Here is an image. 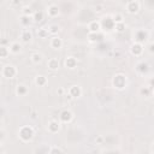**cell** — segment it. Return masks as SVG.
Listing matches in <instances>:
<instances>
[{
    "instance_id": "obj_1",
    "label": "cell",
    "mask_w": 154,
    "mask_h": 154,
    "mask_svg": "<svg viewBox=\"0 0 154 154\" xmlns=\"http://www.w3.org/2000/svg\"><path fill=\"white\" fill-rule=\"evenodd\" d=\"M18 136L23 142H29L34 137V129L30 125H23L18 130Z\"/></svg>"
},
{
    "instance_id": "obj_2",
    "label": "cell",
    "mask_w": 154,
    "mask_h": 154,
    "mask_svg": "<svg viewBox=\"0 0 154 154\" xmlns=\"http://www.w3.org/2000/svg\"><path fill=\"white\" fill-rule=\"evenodd\" d=\"M112 84L116 89H124L125 85H126V76L123 75V73H117L113 78H112Z\"/></svg>"
},
{
    "instance_id": "obj_3",
    "label": "cell",
    "mask_w": 154,
    "mask_h": 154,
    "mask_svg": "<svg viewBox=\"0 0 154 154\" xmlns=\"http://www.w3.org/2000/svg\"><path fill=\"white\" fill-rule=\"evenodd\" d=\"M125 8H126V12L128 13L135 14V13H137L141 10V2L138 0H130V1L126 2Z\"/></svg>"
},
{
    "instance_id": "obj_4",
    "label": "cell",
    "mask_w": 154,
    "mask_h": 154,
    "mask_svg": "<svg viewBox=\"0 0 154 154\" xmlns=\"http://www.w3.org/2000/svg\"><path fill=\"white\" fill-rule=\"evenodd\" d=\"M16 75H17V69H16V66L14 65H12V64H7V65H5L4 67H2V76L5 77V78H13V77H16Z\"/></svg>"
},
{
    "instance_id": "obj_5",
    "label": "cell",
    "mask_w": 154,
    "mask_h": 154,
    "mask_svg": "<svg viewBox=\"0 0 154 154\" xmlns=\"http://www.w3.org/2000/svg\"><path fill=\"white\" fill-rule=\"evenodd\" d=\"M73 118V113L70 111V109H64L60 112L59 114V119H60V123H64V124H67L72 120Z\"/></svg>"
},
{
    "instance_id": "obj_6",
    "label": "cell",
    "mask_w": 154,
    "mask_h": 154,
    "mask_svg": "<svg viewBox=\"0 0 154 154\" xmlns=\"http://www.w3.org/2000/svg\"><path fill=\"white\" fill-rule=\"evenodd\" d=\"M47 14H48V17H51V18L58 17V16L60 14L59 6H58L57 4H51V5H48V7H47Z\"/></svg>"
},
{
    "instance_id": "obj_7",
    "label": "cell",
    "mask_w": 154,
    "mask_h": 154,
    "mask_svg": "<svg viewBox=\"0 0 154 154\" xmlns=\"http://www.w3.org/2000/svg\"><path fill=\"white\" fill-rule=\"evenodd\" d=\"M130 52H131L132 55L140 57V55L143 53V45H142V43H138V42H134V43L130 46Z\"/></svg>"
},
{
    "instance_id": "obj_8",
    "label": "cell",
    "mask_w": 154,
    "mask_h": 154,
    "mask_svg": "<svg viewBox=\"0 0 154 154\" xmlns=\"http://www.w3.org/2000/svg\"><path fill=\"white\" fill-rule=\"evenodd\" d=\"M69 95H70L71 97H73V99L81 97V95H82V88H81L79 85H77V84L71 85V87L69 88Z\"/></svg>"
},
{
    "instance_id": "obj_9",
    "label": "cell",
    "mask_w": 154,
    "mask_h": 154,
    "mask_svg": "<svg viewBox=\"0 0 154 154\" xmlns=\"http://www.w3.org/2000/svg\"><path fill=\"white\" fill-rule=\"evenodd\" d=\"M88 29H89V32H99L101 30V22L99 20H91L89 24H88Z\"/></svg>"
},
{
    "instance_id": "obj_10",
    "label": "cell",
    "mask_w": 154,
    "mask_h": 154,
    "mask_svg": "<svg viewBox=\"0 0 154 154\" xmlns=\"http://www.w3.org/2000/svg\"><path fill=\"white\" fill-rule=\"evenodd\" d=\"M63 40L59 37V36H53L52 38H51V41H49V45H51V47L52 48H54V49H60L61 47H63Z\"/></svg>"
},
{
    "instance_id": "obj_11",
    "label": "cell",
    "mask_w": 154,
    "mask_h": 154,
    "mask_svg": "<svg viewBox=\"0 0 154 154\" xmlns=\"http://www.w3.org/2000/svg\"><path fill=\"white\" fill-rule=\"evenodd\" d=\"M31 38H32V34H31L30 30H28V29L22 30V32H20V41L23 43H29L31 41Z\"/></svg>"
},
{
    "instance_id": "obj_12",
    "label": "cell",
    "mask_w": 154,
    "mask_h": 154,
    "mask_svg": "<svg viewBox=\"0 0 154 154\" xmlns=\"http://www.w3.org/2000/svg\"><path fill=\"white\" fill-rule=\"evenodd\" d=\"M60 130V122L58 120H51L48 123V131L51 134H57Z\"/></svg>"
},
{
    "instance_id": "obj_13",
    "label": "cell",
    "mask_w": 154,
    "mask_h": 154,
    "mask_svg": "<svg viewBox=\"0 0 154 154\" xmlns=\"http://www.w3.org/2000/svg\"><path fill=\"white\" fill-rule=\"evenodd\" d=\"M65 66H66L67 69H70V70L75 69V67L77 66V59H76L75 57H72V55L66 57V59H65Z\"/></svg>"
},
{
    "instance_id": "obj_14",
    "label": "cell",
    "mask_w": 154,
    "mask_h": 154,
    "mask_svg": "<svg viewBox=\"0 0 154 154\" xmlns=\"http://www.w3.org/2000/svg\"><path fill=\"white\" fill-rule=\"evenodd\" d=\"M47 66H48L49 70L57 71V70L59 69L60 64H59V60H58L57 58H51V59H48V61H47Z\"/></svg>"
},
{
    "instance_id": "obj_15",
    "label": "cell",
    "mask_w": 154,
    "mask_h": 154,
    "mask_svg": "<svg viewBox=\"0 0 154 154\" xmlns=\"http://www.w3.org/2000/svg\"><path fill=\"white\" fill-rule=\"evenodd\" d=\"M136 70H137L138 73L146 75V73L149 71V65H148L147 63H144V61H141V63H138V64L136 65Z\"/></svg>"
},
{
    "instance_id": "obj_16",
    "label": "cell",
    "mask_w": 154,
    "mask_h": 154,
    "mask_svg": "<svg viewBox=\"0 0 154 154\" xmlns=\"http://www.w3.org/2000/svg\"><path fill=\"white\" fill-rule=\"evenodd\" d=\"M34 82H35V84H36L37 87H45V85L47 84L48 79H47V77L43 76V75H37V76L35 77Z\"/></svg>"
},
{
    "instance_id": "obj_17",
    "label": "cell",
    "mask_w": 154,
    "mask_h": 154,
    "mask_svg": "<svg viewBox=\"0 0 154 154\" xmlns=\"http://www.w3.org/2000/svg\"><path fill=\"white\" fill-rule=\"evenodd\" d=\"M28 91H29V89H28V87L25 84H18L16 87V94L18 96H25L28 94Z\"/></svg>"
},
{
    "instance_id": "obj_18",
    "label": "cell",
    "mask_w": 154,
    "mask_h": 154,
    "mask_svg": "<svg viewBox=\"0 0 154 154\" xmlns=\"http://www.w3.org/2000/svg\"><path fill=\"white\" fill-rule=\"evenodd\" d=\"M148 37V32L146 30H138L136 32V41L135 42H138V43H142L144 42V40Z\"/></svg>"
},
{
    "instance_id": "obj_19",
    "label": "cell",
    "mask_w": 154,
    "mask_h": 154,
    "mask_svg": "<svg viewBox=\"0 0 154 154\" xmlns=\"http://www.w3.org/2000/svg\"><path fill=\"white\" fill-rule=\"evenodd\" d=\"M8 49H10V53H12V54H18V53H20V51H22V45H20L19 42H12V43L10 45Z\"/></svg>"
},
{
    "instance_id": "obj_20",
    "label": "cell",
    "mask_w": 154,
    "mask_h": 154,
    "mask_svg": "<svg viewBox=\"0 0 154 154\" xmlns=\"http://www.w3.org/2000/svg\"><path fill=\"white\" fill-rule=\"evenodd\" d=\"M43 17H45V13H43V11H40V10L38 11H34V13L31 16L34 22H42Z\"/></svg>"
},
{
    "instance_id": "obj_21",
    "label": "cell",
    "mask_w": 154,
    "mask_h": 154,
    "mask_svg": "<svg viewBox=\"0 0 154 154\" xmlns=\"http://www.w3.org/2000/svg\"><path fill=\"white\" fill-rule=\"evenodd\" d=\"M30 59H31V61H32L34 64H38V63L42 61V54L38 53V52H34V53L30 55Z\"/></svg>"
},
{
    "instance_id": "obj_22",
    "label": "cell",
    "mask_w": 154,
    "mask_h": 154,
    "mask_svg": "<svg viewBox=\"0 0 154 154\" xmlns=\"http://www.w3.org/2000/svg\"><path fill=\"white\" fill-rule=\"evenodd\" d=\"M111 18H112V20H113L114 24H117V23H123V22H124V16H123L122 13H116V14L111 16Z\"/></svg>"
},
{
    "instance_id": "obj_23",
    "label": "cell",
    "mask_w": 154,
    "mask_h": 154,
    "mask_svg": "<svg viewBox=\"0 0 154 154\" xmlns=\"http://www.w3.org/2000/svg\"><path fill=\"white\" fill-rule=\"evenodd\" d=\"M8 54H10V49H8V47L1 45V46H0V58L5 59V58L8 57Z\"/></svg>"
},
{
    "instance_id": "obj_24",
    "label": "cell",
    "mask_w": 154,
    "mask_h": 154,
    "mask_svg": "<svg viewBox=\"0 0 154 154\" xmlns=\"http://www.w3.org/2000/svg\"><path fill=\"white\" fill-rule=\"evenodd\" d=\"M59 30H60V28H59L57 24H52V25L48 28V34H51V35L55 36V35L59 32Z\"/></svg>"
},
{
    "instance_id": "obj_25",
    "label": "cell",
    "mask_w": 154,
    "mask_h": 154,
    "mask_svg": "<svg viewBox=\"0 0 154 154\" xmlns=\"http://www.w3.org/2000/svg\"><path fill=\"white\" fill-rule=\"evenodd\" d=\"M125 28H126V25H125L124 22H123V23H117V24L113 25V29H114L117 32H123V31L125 30Z\"/></svg>"
},
{
    "instance_id": "obj_26",
    "label": "cell",
    "mask_w": 154,
    "mask_h": 154,
    "mask_svg": "<svg viewBox=\"0 0 154 154\" xmlns=\"http://www.w3.org/2000/svg\"><path fill=\"white\" fill-rule=\"evenodd\" d=\"M37 35H38V37H41V38L48 37V29H46V28H40V29L37 30Z\"/></svg>"
},
{
    "instance_id": "obj_27",
    "label": "cell",
    "mask_w": 154,
    "mask_h": 154,
    "mask_svg": "<svg viewBox=\"0 0 154 154\" xmlns=\"http://www.w3.org/2000/svg\"><path fill=\"white\" fill-rule=\"evenodd\" d=\"M32 13H34V11H32V8H31L30 6H25V7H23V10H22V14H23V16H29V17H31Z\"/></svg>"
},
{
    "instance_id": "obj_28",
    "label": "cell",
    "mask_w": 154,
    "mask_h": 154,
    "mask_svg": "<svg viewBox=\"0 0 154 154\" xmlns=\"http://www.w3.org/2000/svg\"><path fill=\"white\" fill-rule=\"evenodd\" d=\"M150 91H152V88L150 87H142L140 89V94L143 95V96H149L150 95Z\"/></svg>"
},
{
    "instance_id": "obj_29",
    "label": "cell",
    "mask_w": 154,
    "mask_h": 154,
    "mask_svg": "<svg viewBox=\"0 0 154 154\" xmlns=\"http://www.w3.org/2000/svg\"><path fill=\"white\" fill-rule=\"evenodd\" d=\"M31 19H32L31 17H29V16H23V14H22V17H20V23L26 26V25H29V23H30Z\"/></svg>"
},
{
    "instance_id": "obj_30",
    "label": "cell",
    "mask_w": 154,
    "mask_h": 154,
    "mask_svg": "<svg viewBox=\"0 0 154 154\" xmlns=\"http://www.w3.org/2000/svg\"><path fill=\"white\" fill-rule=\"evenodd\" d=\"M49 154H63V152H61V149L59 148V147H51V149H49Z\"/></svg>"
},
{
    "instance_id": "obj_31",
    "label": "cell",
    "mask_w": 154,
    "mask_h": 154,
    "mask_svg": "<svg viewBox=\"0 0 154 154\" xmlns=\"http://www.w3.org/2000/svg\"><path fill=\"white\" fill-rule=\"evenodd\" d=\"M102 8H103V5H96V6H95V11H96V12H100Z\"/></svg>"
},
{
    "instance_id": "obj_32",
    "label": "cell",
    "mask_w": 154,
    "mask_h": 154,
    "mask_svg": "<svg viewBox=\"0 0 154 154\" xmlns=\"http://www.w3.org/2000/svg\"><path fill=\"white\" fill-rule=\"evenodd\" d=\"M57 93H58L59 95H63V93H64V89H63V88H59V89L57 90Z\"/></svg>"
},
{
    "instance_id": "obj_33",
    "label": "cell",
    "mask_w": 154,
    "mask_h": 154,
    "mask_svg": "<svg viewBox=\"0 0 154 154\" xmlns=\"http://www.w3.org/2000/svg\"><path fill=\"white\" fill-rule=\"evenodd\" d=\"M95 141H96V142H99V143H100V142H101V141H102V137H101V136H99V137H97V138H96V140H95Z\"/></svg>"
},
{
    "instance_id": "obj_34",
    "label": "cell",
    "mask_w": 154,
    "mask_h": 154,
    "mask_svg": "<svg viewBox=\"0 0 154 154\" xmlns=\"http://www.w3.org/2000/svg\"><path fill=\"white\" fill-rule=\"evenodd\" d=\"M149 52L153 53V43H150V46H149Z\"/></svg>"
}]
</instances>
